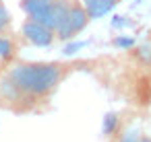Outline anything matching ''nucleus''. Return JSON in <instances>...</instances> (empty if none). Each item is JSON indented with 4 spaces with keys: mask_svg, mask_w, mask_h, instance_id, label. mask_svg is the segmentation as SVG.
Wrapping results in <instances>:
<instances>
[{
    "mask_svg": "<svg viewBox=\"0 0 151 142\" xmlns=\"http://www.w3.org/2000/svg\"><path fill=\"white\" fill-rule=\"evenodd\" d=\"M91 21L93 19L89 17V13L83 6L81 0H70L68 9H66V15H64L60 27L54 33L56 35V41H70V39H75L77 35H81L89 27Z\"/></svg>",
    "mask_w": 151,
    "mask_h": 142,
    "instance_id": "2",
    "label": "nucleus"
},
{
    "mask_svg": "<svg viewBox=\"0 0 151 142\" xmlns=\"http://www.w3.org/2000/svg\"><path fill=\"white\" fill-rule=\"evenodd\" d=\"M99 60H9L0 70V111L13 115H46L60 87Z\"/></svg>",
    "mask_w": 151,
    "mask_h": 142,
    "instance_id": "1",
    "label": "nucleus"
},
{
    "mask_svg": "<svg viewBox=\"0 0 151 142\" xmlns=\"http://www.w3.org/2000/svg\"><path fill=\"white\" fill-rule=\"evenodd\" d=\"M83 6L87 9L91 19H99L104 15H108L112 9H116L122 0H81Z\"/></svg>",
    "mask_w": 151,
    "mask_h": 142,
    "instance_id": "6",
    "label": "nucleus"
},
{
    "mask_svg": "<svg viewBox=\"0 0 151 142\" xmlns=\"http://www.w3.org/2000/svg\"><path fill=\"white\" fill-rule=\"evenodd\" d=\"M139 142H151V134L143 130V132H141V136H139Z\"/></svg>",
    "mask_w": 151,
    "mask_h": 142,
    "instance_id": "8",
    "label": "nucleus"
},
{
    "mask_svg": "<svg viewBox=\"0 0 151 142\" xmlns=\"http://www.w3.org/2000/svg\"><path fill=\"white\" fill-rule=\"evenodd\" d=\"M58 0H19V6L27 19H35L40 23H46L50 11Z\"/></svg>",
    "mask_w": 151,
    "mask_h": 142,
    "instance_id": "5",
    "label": "nucleus"
},
{
    "mask_svg": "<svg viewBox=\"0 0 151 142\" xmlns=\"http://www.w3.org/2000/svg\"><path fill=\"white\" fill-rule=\"evenodd\" d=\"M2 35H13V15L6 9L4 0H0V37Z\"/></svg>",
    "mask_w": 151,
    "mask_h": 142,
    "instance_id": "7",
    "label": "nucleus"
},
{
    "mask_svg": "<svg viewBox=\"0 0 151 142\" xmlns=\"http://www.w3.org/2000/svg\"><path fill=\"white\" fill-rule=\"evenodd\" d=\"M143 126L132 111H122L108 134V142H139Z\"/></svg>",
    "mask_w": 151,
    "mask_h": 142,
    "instance_id": "4",
    "label": "nucleus"
},
{
    "mask_svg": "<svg viewBox=\"0 0 151 142\" xmlns=\"http://www.w3.org/2000/svg\"><path fill=\"white\" fill-rule=\"evenodd\" d=\"M19 43L23 45H33V48H50L52 43H56V35L50 27H46L44 23L35 21V19H23L21 29H19Z\"/></svg>",
    "mask_w": 151,
    "mask_h": 142,
    "instance_id": "3",
    "label": "nucleus"
}]
</instances>
